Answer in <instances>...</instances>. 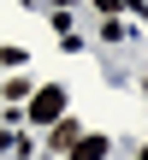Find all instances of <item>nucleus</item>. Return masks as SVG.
<instances>
[{"instance_id": "nucleus-1", "label": "nucleus", "mask_w": 148, "mask_h": 160, "mask_svg": "<svg viewBox=\"0 0 148 160\" xmlns=\"http://www.w3.org/2000/svg\"><path fill=\"white\" fill-rule=\"evenodd\" d=\"M30 119H36V125H59V119H65V89H59V83L36 89V95H30Z\"/></svg>"}, {"instance_id": "nucleus-2", "label": "nucleus", "mask_w": 148, "mask_h": 160, "mask_svg": "<svg viewBox=\"0 0 148 160\" xmlns=\"http://www.w3.org/2000/svg\"><path fill=\"white\" fill-rule=\"evenodd\" d=\"M65 160H107V137H77L65 148Z\"/></svg>"}, {"instance_id": "nucleus-3", "label": "nucleus", "mask_w": 148, "mask_h": 160, "mask_svg": "<svg viewBox=\"0 0 148 160\" xmlns=\"http://www.w3.org/2000/svg\"><path fill=\"white\" fill-rule=\"evenodd\" d=\"M77 137H83V131H77V119H59V125H53V148H71Z\"/></svg>"}, {"instance_id": "nucleus-4", "label": "nucleus", "mask_w": 148, "mask_h": 160, "mask_svg": "<svg viewBox=\"0 0 148 160\" xmlns=\"http://www.w3.org/2000/svg\"><path fill=\"white\" fill-rule=\"evenodd\" d=\"M136 160H148V148H142V154H136Z\"/></svg>"}]
</instances>
